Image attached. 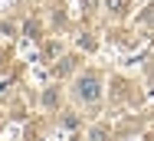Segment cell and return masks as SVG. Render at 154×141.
Returning a JSON list of instances; mask_svg holds the SVG:
<instances>
[{
    "label": "cell",
    "mask_w": 154,
    "mask_h": 141,
    "mask_svg": "<svg viewBox=\"0 0 154 141\" xmlns=\"http://www.w3.org/2000/svg\"><path fill=\"white\" fill-rule=\"evenodd\" d=\"M105 7H108L112 13H125V10H128V0H105Z\"/></svg>",
    "instance_id": "obj_2"
},
{
    "label": "cell",
    "mask_w": 154,
    "mask_h": 141,
    "mask_svg": "<svg viewBox=\"0 0 154 141\" xmlns=\"http://www.w3.org/2000/svg\"><path fill=\"white\" fill-rule=\"evenodd\" d=\"M98 95H102V92H98V79H95V76H82V79H79V99L92 105V102H98Z\"/></svg>",
    "instance_id": "obj_1"
},
{
    "label": "cell",
    "mask_w": 154,
    "mask_h": 141,
    "mask_svg": "<svg viewBox=\"0 0 154 141\" xmlns=\"http://www.w3.org/2000/svg\"><path fill=\"white\" fill-rule=\"evenodd\" d=\"M0 66H3V53H0Z\"/></svg>",
    "instance_id": "obj_3"
}]
</instances>
